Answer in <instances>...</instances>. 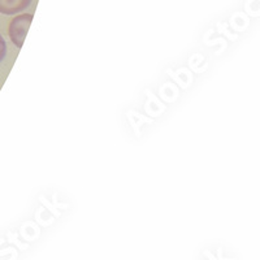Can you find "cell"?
<instances>
[{"label":"cell","instance_id":"obj_1","mask_svg":"<svg viewBox=\"0 0 260 260\" xmlns=\"http://www.w3.org/2000/svg\"><path fill=\"white\" fill-rule=\"evenodd\" d=\"M31 21L32 15H30V13L16 16L11 21V24H9V37H11L12 42L16 45V47L21 48L22 45H24L27 30H29L30 25H31Z\"/></svg>","mask_w":260,"mask_h":260},{"label":"cell","instance_id":"obj_2","mask_svg":"<svg viewBox=\"0 0 260 260\" xmlns=\"http://www.w3.org/2000/svg\"><path fill=\"white\" fill-rule=\"evenodd\" d=\"M31 0H0V13L16 15L30 6Z\"/></svg>","mask_w":260,"mask_h":260},{"label":"cell","instance_id":"obj_3","mask_svg":"<svg viewBox=\"0 0 260 260\" xmlns=\"http://www.w3.org/2000/svg\"><path fill=\"white\" fill-rule=\"evenodd\" d=\"M7 55V43L4 38L0 36V61H3V59Z\"/></svg>","mask_w":260,"mask_h":260}]
</instances>
